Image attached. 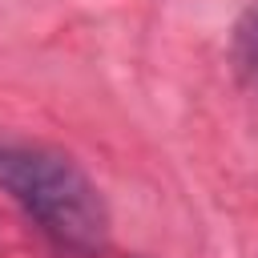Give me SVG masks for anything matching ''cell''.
<instances>
[{"mask_svg": "<svg viewBox=\"0 0 258 258\" xmlns=\"http://www.w3.org/2000/svg\"><path fill=\"white\" fill-rule=\"evenodd\" d=\"M0 189L64 258H97L109 242V206L93 177L60 149L0 141Z\"/></svg>", "mask_w": 258, "mask_h": 258, "instance_id": "obj_1", "label": "cell"}, {"mask_svg": "<svg viewBox=\"0 0 258 258\" xmlns=\"http://www.w3.org/2000/svg\"><path fill=\"white\" fill-rule=\"evenodd\" d=\"M230 56H234L238 77H242L250 89H258V4H250V8L242 12V20L234 24Z\"/></svg>", "mask_w": 258, "mask_h": 258, "instance_id": "obj_2", "label": "cell"}]
</instances>
